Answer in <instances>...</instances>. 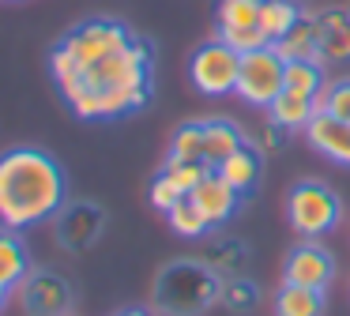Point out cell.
I'll list each match as a JSON object with an SVG mask.
<instances>
[{
    "mask_svg": "<svg viewBox=\"0 0 350 316\" xmlns=\"http://www.w3.org/2000/svg\"><path fill=\"white\" fill-rule=\"evenodd\" d=\"M215 170H219L222 177L237 188V192H252V188H256V181H260V155L249 147V143H245V147H237L234 155H230L226 162H219Z\"/></svg>",
    "mask_w": 350,
    "mask_h": 316,
    "instance_id": "2e32d148",
    "label": "cell"
},
{
    "mask_svg": "<svg viewBox=\"0 0 350 316\" xmlns=\"http://www.w3.org/2000/svg\"><path fill=\"white\" fill-rule=\"evenodd\" d=\"M219 42H226L230 49H237V53H252V49L271 45V42H267V34L260 30V23H256V27H219Z\"/></svg>",
    "mask_w": 350,
    "mask_h": 316,
    "instance_id": "cb8c5ba5",
    "label": "cell"
},
{
    "mask_svg": "<svg viewBox=\"0 0 350 316\" xmlns=\"http://www.w3.org/2000/svg\"><path fill=\"white\" fill-rule=\"evenodd\" d=\"M117 316H154V313H147V308H124V313H117Z\"/></svg>",
    "mask_w": 350,
    "mask_h": 316,
    "instance_id": "f546056e",
    "label": "cell"
},
{
    "mask_svg": "<svg viewBox=\"0 0 350 316\" xmlns=\"http://www.w3.org/2000/svg\"><path fill=\"white\" fill-rule=\"evenodd\" d=\"M222 298H226L234 308H245V305L256 301V286H252V282H234L230 290H222Z\"/></svg>",
    "mask_w": 350,
    "mask_h": 316,
    "instance_id": "83f0119b",
    "label": "cell"
},
{
    "mask_svg": "<svg viewBox=\"0 0 350 316\" xmlns=\"http://www.w3.org/2000/svg\"><path fill=\"white\" fill-rule=\"evenodd\" d=\"M342 207L339 196L324 185V181H297L286 196V218L294 226V233L301 237H320L339 222Z\"/></svg>",
    "mask_w": 350,
    "mask_h": 316,
    "instance_id": "277c9868",
    "label": "cell"
},
{
    "mask_svg": "<svg viewBox=\"0 0 350 316\" xmlns=\"http://www.w3.org/2000/svg\"><path fill=\"white\" fill-rule=\"evenodd\" d=\"M211 170L215 166H207V162H185V158H174V155H170L166 166H162V173H170V177L181 185V192H192Z\"/></svg>",
    "mask_w": 350,
    "mask_h": 316,
    "instance_id": "603a6c76",
    "label": "cell"
},
{
    "mask_svg": "<svg viewBox=\"0 0 350 316\" xmlns=\"http://www.w3.org/2000/svg\"><path fill=\"white\" fill-rule=\"evenodd\" d=\"M68 203V181L53 155L38 147H12L0 155V226L31 230L49 222Z\"/></svg>",
    "mask_w": 350,
    "mask_h": 316,
    "instance_id": "7a4b0ae2",
    "label": "cell"
},
{
    "mask_svg": "<svg viewBox=\"0 0 350 316\" xmlns=\"http://www.w3.org/2000/svg\"><path fill=\"white\" fill-rule=\"evenodd\" d=\"M31 275V256H27L23 241L16 237V230H0V282L16 290L23 278Z\"/></svg>",
    "mask_w": 350,
    "mask_h": 316,
    "instance_id": "5bb4252c",
    "label": "cell"
},
{
    "mask_svg": "<svg viewBox=\"0 0 350 316\" xmlns=\"http://www.w3.org/2000/svg\"><path fill=\"white\" fill-rule=\"evenodd\" d=\"M320 57H332V60H347L350 57V27L347 23H327L324 38H320Z\"/></svg>",
    "mask_w": 350,
    "mask_h": 316,
    "instance_id": "d4e9b609",
    "label": "cell"
},
{
    "mask_svg": "<svg viewBox=\"0 0 350 316\" xmlns=\"http://www.w3.org/2000/svg\"><path fill=\"white\" fill-rule=\"evenodd\" d=\"M237 147H245V132L234 120H204V162L207 166L226 162Z\"/></svg>",
    "mask_w": 350,
    "mask_h": 316,
    "instance_id": "4fadbf2b",
    "label": "cell"
},
{
    "mask_svg": "<svg viewBox=\"0 0 350 316\" xmlns=\"http://www.w3.org/2000/svg\"><path fill=\"white\" fill-rule=\"evenodd\" d=\"M8 293H12V286L0 282V313H4V305H8Z\"/></svg>",
    "mask_w": 350,
    "mask_h": 316,
    "instance_id": "f1b7e54d",
    "label": "cell"
},
{
    "mask_svg": "<svg viewBox=\"0 0 350 316\" xmlns=\"http://www.w3.org/2000/svg\"><path fill=\"white\" fill-rule=\"evenodd\" d=\"M170 155L185 158V162H204V124L189 120L174 132V143H170Z\"/></svg>",
    "mask_w": 350,
    "mask_h": 316,
    "instance_id": "44dd1931",
    "label": "cell"
},
{
    "mask_svg": "<svg viewBox=\"0 0 350 316\" xmlns=\"http://www.w3.org/2000/svg\"><path fill=\"white\" fill-rule=\"evenodd\" d=\"M286 87L320 98V94H324V87H327L320 60H286Z\"/></svg>",
    "mask_w": 350,
    "mask_h": 316,
    "instance_id": "ffe728a7",
    "label": "cell"
},
{
    "mask_svg": "<svg viewBox=\"0 0 350 316\" xmlns=\"http://www.w3.org/2000/svg\"><path fill=\"white\" fill-rule=\"evenodd\" d=\"M320 38H324V27L301 19L286 38H279V42H271V45L279 49L282 60H317L320 57Z\"/></svg>",
    "mask_w": 350,
    "mask_h": 316,
    "instance_id": "9a60e30c",
    "label": "cell"
},
{
    "mask_svg": "<svg viewBox=\"0 0 350 316\" xmlns=\"http://www.w3.org/2000/svg\"><path fill=\"white\" fill-rule=\"evenodd\" d=\"M275 313L279 316H324V290L282 282L279 301H275Z\"/></svg>",
    "mask_w": 350,
    "mask_h": 316,
    "instance_id": "e0dca14e",
    "label": "cell"
},
{
    "mask_svg": "<svg viewBox=\"0 0 350 316\" xmlns=\"http://www.w3.org/2000/svg\"><path fill=\"white\" fill-rule=\"evenodd\" d=\"M320 109L335 113L339 120H350V79L327 83L324 94H320Z\"/></svg>",
    "mask_w": 350,
    "mask_h": 316,
    "instance_id": "484cf974",
    "label": "cell"
},
{
    "mask_svg": "<svg viewBox=\"0 0 350 316\" xmlns=\"http://www.w3.org/2000/svg\"><path fill=\"white\" fill-rule=\"evenodd\" d=\"M297 23H301V12H297L294 0H264L260 4V30L267 34V42L286 38Z\"/></svg>",
    "mask_w": 350,
    "mask_h": 316,
    "instance_id": "ac0fdd59",
    "label": "cell"
},
{
    "mask_svg": "<svg viewBox=\"0 0 350 316\" xmlns=\"http://www.w3.org/2000/svg\"><path fill=\"white\" fill-rule=\"evenodd\" d=\"M19 301L27 316H68L72 308V286L68 278L53 271H31L19 282Z\"/></svg>",
    "mask_w": 350,
    "mask_h": 316,
    "instance_id": "ba28073f",
    "label": "cell"
},
{
    "mask_svg": "<svg viewBox=\"0 0 350 316\" xmlns=\"http://www.w3.org/2000/svg\"><path fill=\"white\" fill-rule=\"evenodd\" d=\"M237 72H241V53L230 49L226 42H207L192 53L189 75L192 87L207 98H222L237 90Z\"/></svg>",
    "mask_w": 350,
    "mask_h": 316,
    "instance_id": "8992f818",
    "label": "cell"
},
{
    "mask_svg": "<svg viewBox=\"0 0 350 316\" xmlns=\"http://www.w3.org/2000/svg\"><path fill=\"white\" fill-rule=\"evenodd\" d=\"M317 109H320V98L301 94V90H290V87H282V94L267 105L271 124H279V128H305Z\"/></svg>",
    "mask_w": 350,
    "mask_h": 316,
    "instance_id": "7c38bea8",
    "label": "cell"
},
{
    "mask_svg": "<svg viewBox=\"0 0 350 316\" xmlns=\"http://www.w3.org/2000/svg\"><path fill=\"white\" fill-rule=\"evenodd\" d=\"M264 0H219V27H256Z\"/></svg>",
    "mask_w": 350,
    "mask_h": 316,
    "instance_id": "7402d4cb",
    "label": "cell"
},
{
    "mask_svg": "<svg viewBox=\"0 0 350 316\" xmlns=\"http://www.w3.org/2000/svg\"><path fill=\"white\" fill-rule=\"evenodd\" d=\"M61 98L83 120H113L151 102V45L129 42L57 79Z\"/></svg>",
    "mask_w": 350,
    "mask_h": 316,
    "instance_id": "6da1fadb",
    "label": "cell"
},
{
    "mask_svg": "<svg viewBox=\"0 0 350 316\" xmlns=\"http://www.w3.org/2000/svg\"><path fill=\"white\" fill-rule=\"evenodd\" d=\"M102 222H106V215H102L98 203L83 200V203H64L61 207V218H57V237H61L64 248H87L98 241L102 233Z\"/></svg>",
    "mask_w": 350,
    "mask_h": 316,
    "instance_id": "9c48e42d",
    "label": "cell"
},
{
    "mask_svg": "<svg viewBox=\"0 0 350 316\" xmlns=\"http://www.w3.org/2000/svg\"><path fill=\"white\" fill-rule=\"evenodd\" d=\"M335 278V260L317 237H305L301 245L290 248L286 263H282V282L290 286H309V290H327Z\"/></svg>",
    "mask_w": 350,
    "mask_h": 316,
    "instance_id": "52a82bcc",
    "label": "cell"
},
{
    "mask_svg": "<svg viewBox=\"0 0 350 316\" xmlns=\"http://www.w3.org/2000/svg\"><path fill=\"white\" fill-rule=\"evenodd\" d=\"M166 222H170V230H174L177 237H204V233L211 230L207 215L200 211V203L192 200V196H181V200L166 211Z\"/></svg>",
    "mask_w": 350,
    "mask_h": 316,
    "instance_id": "d6986e66",
    "label": "cell"
},
{
    "mask_svg": "<svg viewBox=\"0 0 350 316\" xmlns=\"http://www.w3.org/2000/svg\"><path fill=\"white\" fill-rule=\"evenodd\" d=\"M181 196H189V192H181V185H177V181L170 177V173H159V177L151 181V203L162 211V215H166V211L174 207V203L181 200Z\"/></svg>",
    "mask_w": 350,
    "mask_h": 316,
    "instance_id": "4316f807",
    "label": "cell"
},
{
    "mask_svg": "<svg viewBox=\"0 0 350 316\" xmlns=\"http://www.w3.org/2000/svg\"><path fill=\"white\" fill-rule=\"evenodd\" d=\"M219 293H222V282L215 278L211 267L181 260V263H170L159 275V282H154V305L166 316H196Z\"/></svg>",
    "mask_w": 350,
    "mask_h": 316,
    "instance_id": "3957f363",
    "label": "cell"
},
{
    "mask_svg": "<svg viewBox=\"0 0 350 316\" xmlns=\"http://www.w3.org/2000/svg\"><path fill=\"white\" fill-rule=\"evenodd\" d=\"M305 135L320 155H327L339 166H350V120H339L335 113L317 109L312 120L305 124Z\"/></svg>",
    "mask_w": 350,
    "mask_h": 316,
    "instance_id": "30bf717a",
    "label": "cell"
},
{
    "mask_svg": "<svg viewBox=\"0 0 350 316\" xmlns=\"http://www.w3.org/2000/svg\"><path fill=\"white\" fill-rule=\"evenodd\" d=\"M189 196L200 203V211L207 215V222H211V226L230 222V218H234V211H237V203H241V192H237V188L230 185V181L222 177L219 170L207 173V177L200 181V185L192 188Z\"/></svg>",
    "mask_w": 350,
    "mask_h": 316,
    "instance_id": "8fae6325",
    "label": "cell"
},
{
    "mask_svg": "<svg viewBox=\"0 0 350 316\" xmlns=\"http://www.w3.org/2000/svg\"><path fill=\"white\" fill-rule=\"evenodd\" d=\"M282 87H286V60L279 57L275 45L241 53V72H237V90H234L241 102L267 109L282 94Z\"/></svg>",
    "mask_w": 350,
    "mask_h": 316,
    "instance_id": "5b68a950",
    "label": "cell"
}]
</instances>
